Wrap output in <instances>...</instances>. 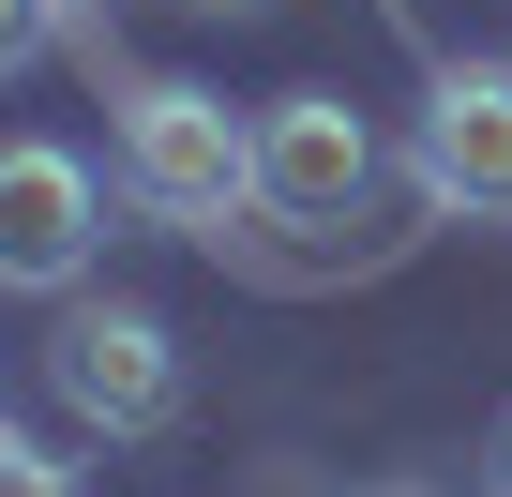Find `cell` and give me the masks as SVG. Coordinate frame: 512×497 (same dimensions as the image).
<instances>
[{"label":"cell","mask_w":512,"mask_h":497,"mask_svg":"<svg viewBox=\"0 0 512 497\" xmlns=\"http://www.w3.org/2000/svg\"><path fill=\"white\" fill-rule=\"evenodd\" d=\"M61 16H76V0H61Z\"/></svg>","instance_id":"30bf717a"},{"label":"cell","mask_w":512,"mask_h":497,"mask_svg":"<svg viewBox=\"0 0 512 497\" xmlns=\"http://www.w3.org/2000/svg\"><path fill=\"white\" fill-rule=\"evenodd\" d=\"M362 181H377V136H362L347 91H272L256 106V211L272 226H347Z\"/></svg>","instance_id":"277c9868"},{"label":"cell","mask_w":512,"mask_h":497,"mask_svg":"<svg viewBox=\"0 0 512 497\" xmlns=\"http://www.w3.org/2000/svg\"><path fill=\"white\" fill-rule=\"evenodd\" d=\"M482 497H512V407H497V437H482Z\"/></svg>","instance_id":"ba28073f"},{"label":"cell","mask_w":512,"mask_h":497,"mask_svg":"<svg viewBox=\"0 0 512 497\" xmlns=\"http://www.w3.org/2000/svg\"><path fill=\"white\" fill-rule=\"evenodd\" d=\"M91 241H106L91 166L61 136H0V287H16V302H76Z\"/></svg>","instance_id":"3957f363"},{"label":"cell","mask_w":512,"mask_h":497,"mask_svg":"<svg viewBox=\"0 0 512 497\" xmlns=\"http://www.w3.org/2000/svg\"><path fill=\"white\" fill-rule=\"evenodd\" d=\"M46 46H61V0H0V76L46 61Z\"/></svg>","instance_id":"8992f818"},{"label":"cell","mask_w":512,"mask_h":497,"mask_svg":"<svg viewBox=\"0 0 512 497\" xmlns=\"http://www.w3.org/2000/svg\"><path fill=\"white\" fill-rule=\"evenodd\" d=\"M121 196L151 226L226 241V211H256V121H226L211 76H136L121 91Z\"/></svg>","instance_id":"6da1fadb"},{"label":"cell","mask_w":512,"mask_h":497,"mask_svg":"<svg viewBox=\"0 0 512 497\" xmlns=\"http://www.w3.org/2000/svg\"><path fill=\"white\" fill-rule=\"evenodd\" d=\"M46 377H61V407H76L91 437H166V422H181V332H166L151 302H61Z\"/></svg>","instance_id":"7a4b0ae2"},{"label":"cell","mask_w":512,"mask_h":497,"mask_svg":"<svg viewBox=\"0 0 512 497\" xmlns=\"http://www.w3.org/2000/svg\"><path fill=\"white\" fill-rule=\"evenodd\" d=\"M0 497H76V467H46L31 437H0Z\"/></svg>","instance_id":"52a82bcc"},{"label":"cell","mask_w":512,"mask_h":497,"mask_svg":"<svg viewBox=\"0 0 512 497\" xmlns=\"http://www.w3.org/2000/svg\"><path fill=\"white\" fill-rule=\"evenodd\" d=\"M196 16H256V0H196Z\"/></svg>","instance_id":"9c48e42d"},{"label":"cell","mask_w":512,"mask_h":497,"mask_svg":"<svg viewBox=\"0 0 512 497\" xmlns=\"http://www.w3.org/2000/svg\"><path fill=\"white\" fill-rule=\"evenodd\" d=\"M422 196L467 211V226L512 211V76H497V61H452V76L422 91Z\"/></svg>","instance_id":"5b68a950"}]
</instances>
